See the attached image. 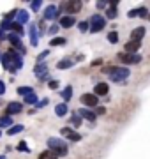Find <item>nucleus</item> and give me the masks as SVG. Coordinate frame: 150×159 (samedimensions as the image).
Returning a JSON list of instances; mask_svg holds the SVG:
<instances>
[{"instance_id": "31", "label": "nucleus", "mask_w": 150, "mask_h": 159, "mask_svg": "<svg viewBox=\"0 0 150 159\" xmlns=\"http://www.w3.org/2000/svg\"><path fill=\"white\" fill-rule=\"evenodd\" d=\"M25 102H27V104H35V102H37V96H35V94L27 96V97H25Z\"/></svg>"}, {"instance_id": "1", "label": "nucleus", "mask_w": 150, "mask_h": 159, "mask_svg": "<svg viewBox=\"0 0 150 159\" xmlns=\"http://www.w3.org/2000/svg\"><path fill=\"white\" fill-rule=\"evenodd\" d=\"M2 66L6 67V71L14 74L16 71H20L23 67V58H21V55H18L14 50H11L2 55Z\"/></svg>"}, {"instance_id": "15", "label": "nucleus", "mask_w": 150, "mask_h": 159, "mask_svg": "<svg viewBox=\"0 0 150 159\" xmlns=\"http://www.w3.org/2000/svg\"><path fill=\"white\" fill-rule=\"evenodd\" d=\"M108 92H110V85L108 83H97L95 89H94V94L95 96H106Z\"/></svg>"}, {"instance_id": "21", "label": "nucleus", "mask_w": 150, "mask_h": 159, "mask_svg": "<svg viewBox=\"0 0 150 159\" xmlns=\"http://www.w3.org/2000/svg\"><path fill=\"white\" fill-rule=\"evenodd\" d=\"M73 64H74L73 60H69V58H64V60H60V62L57 64V67H58V69H62V71H64V69L73 67Z\"/></svg>"}, {"instance_id": "29", "label": "nucleus", "mask_w": 150, "mask_h": 159, "mask_svg": "<svg viewBox=\"0 0 150 159\" xmlns=\"http://www.w3.org/2000/svg\"><path fill=\"white\" fill-rule=\"evenodd\" d=\"M108 41H110L111 44H115V43H118V34H117L115 30H113V32H110V34H108Z\"/></svg>"}, {"instance_id": "14", "label": "nucleus", "mask_w": 150, "mask_h": 159, "mask_svg": "<svg viewBox=\"0 0 150 159\" xmlns=\"http://www.w3.org/2000/svg\"><path fill=\"white\" fill-rule=\"evenodd\" d=\"M30 43H32V46L39 44V27H35V25L30 27Z\"/></svg>"}, {"instance_id": "35", "label": "nucleus", "mask_w": 150, "mask_h": 159, "mask_svg": "<svg viewBox=\"0 0 150 159\" xmlns=\"http://www.w3.org/2000/svg\"><path fill=\"white\" fill-rule=\"evenodd\" d=\"M60 133H62V136L69 138V134L73 133V129H71V127H62V129H60Z\"/></svg>"}, {"instance_id": "28", "label": "nucleus", "mask_w": 150, "mask_h": 159, "mask_svg": "<svg viewBox=\"0 0 150 159\" xmlns=\"http://www.w3.org/2000/svg\"><path fill=\"white\" fill-rule=\"evenodd\" d=\"M20 131H23V125H21V124H18V125H12L11 129H7V134H9V136H12V134H18Z\"/></svg>"}, {"instance_id": "39", "label": "nucleus", "mask_w": 150, "mask_h": 159, "mask_svg": "<svg viewBox=\"0 0 150 159\" xmlns=\"http://www.w3.org/2000/svg\"><path fill=\"white\" fill-rule=\"evenodd\" d=\"M18 150H20V152H21V150H23V152H29V147H27V143H25V142H21V143H20V145H18Z\"/></svg>"}, {"instance_id": "23", "label": "nucleus", "mask_w": 150, "mask_h": 159, "mask_svg": "<svg viewBox=\"0 0 150 159\" xmlns=\"http://www.w3.org/2000/svg\"><path fill=\"white\" fill-rule=\"evenodd\" d=\"M11 30L12 34H18V35H23V25H20V23H11Z\"/></svg>"}, {"instance_id": "47", "label": "nucleus", "mask_w": 150, "mask_h": 159, "mask_svg": "<svg viewBox=\"0 0 150 159\" xmlns=\"http://www.w3.org/2000/svg\"><path fill=\"white\" fill-rule=\"evenodd\" d=\"M95 6H97V7H99V9H103V7H104V6H106V2H97V4H95Z\"/></svg>"}, {"instance_id": "36", "label": "nucleus", "mask_w": 150, "mask_h": 159, "mask_svg": "<svg viewBox=\"0 0 150 159\" xmlns=\"http://www.w3.org/2000/svg\"><path fill=\"white\" fill-rule=\"evenodd\" d=\"M0 30H4V32H6V30H11V23L4 20V21H2V25H0Z\"/></svg>"}, {"instance_id": "27", "label": "nucleus", "mask_w": 150, "mask_h": 159, "mask_svg": "<svg viewBox=\"0 0 150 159\" xmlns=\"http://www.w3.org/2000/svg\"><path fill=\"white\" fill-rule=\"evenodd\" d=\"M71 125H73V127H80L81 125V117L78 113H74L71 117Z\"/></svg>"}, {"instance_id": "5", "label": "nucleus", "mask_w": 150, "mask_h": 159, "mask_svg": "<svg viewBox=\"0 0 150 159\" xmlns=\"http://www.w3.org/2000/svg\"><path fill=\"white\" fill-rule=\"evenodd\" d=\"M62 11L69 12V16H73L74 12H78L81 9V2H76V0H71V2H64L62 7H60Z\"/></svg>"}, {"instance_id": "44", "label": "nucleus", "mask_w": 150, "mask_h": 159, "mask_svg": "<svg viewBox=\"0 0 150 159\" xmlns=\"http://www.w3.org/2000/svg\"><path fill=\"white\" fill-rule=\"evenodd\" d=\"M4 92H6V83H4V81L0 80V96H2Z\"/></svg>"}, {"instance_id": "10", "label": "nucleus", "mask_w": 150, "mask_h": 159, "mask_svg": "<svg viewBox=\"0 0 150 159\" xmlns=\"http://www.w3.org/2000/svg\"><path fill=\"white\" fill-rule=\"evenodd\" d=\"M34 74L39 80H44V78H46V74H48V66H46V64H35Z\"/></svg>"}, {"instance_id": "26", "label": "nucleus", "mask_w": 150, "mask_h": 159, "mask_svg": "<svg viewBox=\"0 0 150 159\" xmlns=\"http://www.w3.org/2000/svg\"><path fill=\"white\" fill-rule=\"evenodd\" d=\"M67 43V39H64V37H55V39L50 41V46H64Z\"/></svg>"}, {"instance_id": "3", "label": "nucleus", "mask_w": 150, "mask_h": 159, "mask_svg": "<svg viewBox=\"0 0 150 159\" xmlns=\"http://www.w3.org/2000/svg\"><path fill=\"white\" fill-rule=\"evenodd\" d=\"M48 148L51 150V152H55L57 156H65L67 154V145H65V142L64 140H60V138H50L46 142Z\"/></svg>"}, {"instance_id": "18", "label": "nucleus", "mask_w": 150, "mask_h": 159, "mask_svg": "<svg viewBox=\"0 0 150 159\" xmlns=\"http://www.w3.org/2000/svg\"><path fill=\"white\" fill-rule=\"evenodd\" d=\"M67 111H69V108H67V104H65V102H60V104L55 106V113H57V117H65Z\"/></svg>"}, {"instance_id": "33", "label": "nucleus", "mask_w": 150, "mask_h": 159, "mask_svg": "<svg viewBox=\"0 0 150 159\" xmlns=\"http://www.w3.org/2000/svg\"><path fill=\"white\" fill-rule=\"evenodd\" d=\"M78 27H80V32H87V30H90V25H88L87 21H81Z\"/></svg>"}, {"instance_id": "7", "label": "nucleus", "mask_w": 150, "mask_h": 159, "mask_svg": "<svg viewBox=\"0 0 150 159\" xmlns=\"http://www.w3.org/2000/svg\"><path fill=\"white\" fill-rule=\"evenodd\" d=\"M7 41H9V43H11L18 51H20V53H25V48H23V44H21V35L9 34V35H7Z\"/></svg>"}, {"instance_id": "38", "label": "nucleus", "mask_w": 150, "mask_h": 159, "mask_svg": "<svg viewBox=\"0 0 150 159\" xmlns=\"http://www.w3.org/2000/svg\"><path fill=\"white\" fill-rule=\"evenodd\" d=\"M58 29H60V25H51V27H50V30H48V32H50V35H55L58 32Z\"/></svg>"}, {"instance_id": "12", "label": "nucleus", "mask_w": 150, "mask_h": 159, "mask_svg": "<svg viewBox=\"0 0 150 159\" xmlns=\"http://www.w3.org/2000/svg\"><path fill=\"white\" fill-rule=\"evenodd\" d=\"M78 115H80L81 119L88 120V122H95V113H94L92 110H88V108H81V110H78Z\"/></svg>"}, {"instance_id": "45", "label": "nucleus", "mask_w": 150, "mask_h": 159, "mask_svg": "<svg viewBox=\"0 0 150 159\" xmlns=\"http://www.w3.org/2000/svg\"><path fill=\"white\" fill-rule=\"evenodd\" d=\"M95 113H99V115H103V113H106V108H103V106H99V108L95 110Z\"/></svg>"}, {"instance_id": "32", "label": "nucleus", "mask_w": 150, "mask_h": 159, "mask_svg": "<svg viewBox=\"0 0 150 159\" xmlns=\"http://www.w3.org/2000/svg\"><path fill=\"white\" fill-rule=\"evenodd\" d=\"M16 14H18V9H14V11L7 12L6 16H4V20H6V21H9V20H12V18H16Z\"/></svg>"}, {"instance_id": "25", "label": "nucleus", "mask_w": 150, "mask_h": 159, "mask_svg": "<svg viewBox=\"0 0 150 159\" xmlns=\"http://www.w3.org/2000/svg\"><path fill=\"white\" fill-rule=\"evenodd\" d=\"M39 159H58V156L51 150H46V152H41L39 154Z\"/></svg>"}, {"instance_id": "34", "label": "nucleus", "mask_w": 150, "mask_h": 159, "mask_svg": "<svg viewBox=\"0 0 150 159\" xmlns=\"http://www.w3.org/2000/svg\"><path fill=\"white\" fill-rule=\"evenodd\" d=\"M50 55V51H42V53H39V57H37V64H42V60Z\"/></svg>"}, {"instance_id": "4", "label": "nucleus", "mask_w": 150, "mask_h": 159, "mask_svg": "<svg viewBox=\"0 0 150 159\" xmlns=\"http://www.w3.org/2000/svg\"><path fill=\"white\" fill-rule=\"evenodd\" d=\"M88 25H90V32H101V30L104 29V25H106V20H104L101 14H94L92 18H90V21H88Z\"/></svg>"}, {"instance_id": "11", "label": "nucleus", "mask_w": 150, "mask_h": 159, "mask_svg": "<svg viewBox=\"0 0 150 159\" xmlns=\"http://www.w3.org/2000/svg\"><path fill=\"white\" fill-rule=\"evenodd\" d=\"M145 27H136V29L131 32V41H136V43H141V39L145 37Z\"/></svg>"}, {"instance_id": "42", "label": "nucleus", "mask_w": 150, "mask_h": 159, "mask_svg": "<svg viewBox=\"0 0 150 159\" xmlns=\"http://www.w3.org/2000/svg\"><path fill=\"white\" fill-rule=\"evenodd\" d=\"M30 7H32V11H37V9L41 7V2H39V0H35V2H32V4H30Z\"/></svg>"}, {"instance_id": "22", "label": "nucleus", "mask_w": 150, "mask_h": 159, "mask_svg": "<svg viewBox=\"0 0 150 159\" xmlns=\"http://www.w3.org/2000/svg\"><path fill=\"white\" fill-rule=\"evenodd\" d=\"M62 97H64V101L67 102V101H71V97H73V87H65L62 90Z\"/></svg>"}, {"instance_id": "43", "label": "nucleus", "mask_w": 150, "mask_h": 159, "mask_svg": "<svg viewBox=\"0 0 150 159\" xmlns=\"http://www.w3.org/2000/svg\"><path fill=\"white\" fill-rule=\"evenodd\" d=\"M129 18H136L138 16V9H133V11H129V14H127Z\"/></svg>"}, {"instance_id": "20", "label": "nucleus", "mask_w": 150, "mask_h": 159, "mask_svg": "<svg viewBox=\"0 0 150 159\" xmlns=\"http://www.w3.org/2000/svg\"><path fill=\"white\" fill-rule=\"evenodd\" d=\"M11 125H14V124H12V119L9 115L0 117V129H2V127H9V129H11Z\"/></svg>"}, {"instance_id": "19", "label": "nucleus", "mask_w": 150, "mask_h": 159, "mask_svg": "<svg viewBox=\"0 0 150 159\" xmlns=\"http://www.w3.org/2000/svg\"><path fill=\"white\" fill-rule=\"evenodd\" d=\"M29 21V12L27 11H18V14H16V23H20V25H23V23H27Z\"/></svg>"}, {"instance_id": "48", "label": "nucleus", "mask_w": 150, "mask_h": 159, "mask_svg": "<svg viewBox=\"0 0 150 159\" xmlns=\"http://www.w3.org/2000/svg\"><path fill=\"white\" fill-rule=\"evenodd\" d=\"M0 159H6V156H0Z\"/></svg>"}, {"instance_id": "51", "label": "nucleus", "mask_w": 150, "mask_h": 159, "mask_svg": "<svg viewBox=\"0 0 150 159\" xmlns=\"http://www.w3.org/2000/svg\"><path fill=\"white\" fill-rule=\"evenodd\" d=\"M148 20H150V14H148Z\"/></svg>"}, {"instance_id": "41", "label": "nucleus", "mask_w": 150, "mask_h": 159, "mask_svg": "<svg viewBox=\"0 0 150 159\" xmlns=\"http://www.w3.org/2000/svg\"><path fill=\"white\" fill-rule=\"evenodd\" d=\"M48 87H50L51 90H55V89H58V81H57V80H51V81L48 83Z\"/></svg>"}, {"instance_id": "37", "label": "nucleus", "mask_w": 150, "mask_h": 159, "mask_svg": "<svg viewBox=\"0 0 150 159\" xmlns=\"http://www.w3.org/2000/svg\"><path fill=\"white\" fill-rule=\"evenodd\" d=\"M69 140H71V142H78V140H81V136L78 134V133H74V131H73V133L69 134Z\"/></svg>"}, {"instance_id": "13", "label": "nucleus", "mask_w": 150, "mask_h": 159, "mask_svg": "<svg viewBox=\"0 0 150 159\" xmlns=\"http://www.w3.org/2000/svg\"><path fill=\"white\" fill-rule=\"evenodd\" d=\"M58 9L55 6H50V7H46V11H44V20H57L58 18Z\"/></svg>"}, {"instance_id": "9", "label": "nucleus", "mask_w": 150, "mask_h": 159, "mask_svg": "<svg viewBox=\"0 0 150 159\" xmlns=\"http://www.w3.org/2000/svg\"><path fill=\"white\" fill-rule=\"evenodd\" d=\"M6 111H7L9 117H11V115H18V113H21V111H23V104H21V102H18V101H12V102L7 104Z\"/></svg>"}, {"instance_id": "6", "label": "nucleus", "mask_w": 150, "mask_h": 159, "mask_svg": "<svg viewBox=\"0 0 150 159\" xmlns=\"http://www.w3.org/2000/svg\"><path fill=\"white\" fill-rule=\"evenodd\" d=\"M118 60L122 64H138L141 60V57L136 55V53H118Z\"/></svg>"}, {"instance_id": "17", "label": "nucleus", "mask_w": 150, "mask_h": 159, "mask_svg": "<svg viewBox=\"0 0 150 159\" xmlns=\"http://www.w3.org/2000/svg\"><path fill=\"white\" fill-rule=\"evenodd\" d=\"M139 46H141V43H136V41H129V43H126L124 50H126V53H136V51L139 50Z\"/></svg>"}, {"instance_id": "2", "label": "nucleus", "mask_w": 150, "mask_h": 159, "mask_svg": "<svg viewBox=\"0 0 150 159\" xmlns=\"http://www.w3.org/2000/svg\"><path fill=\"white\" fill-rule=\"evenodd\" d=\"M103 73L104 74H108L113 81H120V83H124V80L129 76V69L126 67H115V66H111V67H104L103 69Z\"/></svg>"}, {"instance_id": "49", "label": "nucleus", "mask_w": 150, "mask_h": 159, "mask_svg": "<svg viewBox=\"0 0 150 159\" xmlns=\"http://www.w3.org/2000/svg\"><path fill=\"white\" fill-rule=\"evenodd\" d=\"M0 62H2V53H0Z\"/></svg>"}, {"instance_id": "24", "label": "nucleus", "mask_w": 150, "mask_h": 159, "mask_svg": "<svg viewBox=\"0 0 150 159\" xmlns=\"http://www.w3.org/2000/svg\"><path fill=\"white\" fill-rule=\"evenodd\" d=\"M18 94L27 97V96H30V94H34V90H32V87H18Z\"/></svg>"}, {"instance_id": "8", "label": "nucleus", "mask_w": 150, "mask_h": 159, "mask_svg": "<svg viewBox=\"0 0 150 159\" xmlns=\"http://www.w3.org/2000/svg\"><path fill=\"white\" fill-rule=\"evenodd\" d=\"M81 102H83L85 106H88V108H94V106H97L99 97L95 96V94H83V96H81Z\"/></svg>"}, {"instance_id": "30", "label": "nucleus", "mask_w": 150, "mask_h": 159, "mask_svg": "<svg viewBox=\"0 0 150 159\" xmlns=\"http://www.w3.org/2000/svg\"><path fill=\"white\" fill-rule=\"evenodd\" d=\"M106 18H110V20H115V18H117V7H110V9L106 11Z\"/></svg>"}, {"instance_id": "46", "label": "nucleus", "mask_w": 150, "mask_h": 159, "mask_svg": "<svg viewBox=\"0 0 150 159\" xmlns=\"http://www.w3.org/2000/svg\"><path fill=\"white\" fill-rule=\"evenodd\" d=\"M6 39H7L6 32H4V30H0V41H6Z\"/></svg>"}, {"instance_id": "50", "label": "nucleus", "mask_w": 150, "mask_h": 159, "mask_svg": "<svg viewBox=\"0 0 150 159\" xmlns=\"http://www.w3.org/2000/svg\"><path fill=\"white\" fill-rule=\"evenodd\" d=\"M0 136H2V131H0Z\"/></svg>"}, {"instance_id": "40", "label": "nucleus", "mask_w": 150, "mask_h": 159, "mask_svg": "<svg viewBox=\"0 0 150 159\" xmlns=\"http://www.w3.org/2000/svg\"><path fill=\"white\" fill-rule=\"evenodd\" d=\"M138 16H141V18H148V14H147V9H145V7H139V9H138Z\"/></svg>"}, {"instance_id": "16", "label": "nucleus", "mask_w": 150, "mask_h": 159, "mask_svg": "<svg viewBox=\"0 0 150 159\" xmlns=\"http://www.w3.org/2000/svg\"><path fill=\"white\" fill-rule=\"evenodd\" d=\"M76 23V20H74V16H62L60 18V27H64V29H71L73 25Z\"/></svg>"}]
</instances>
